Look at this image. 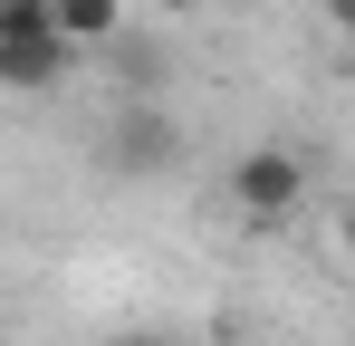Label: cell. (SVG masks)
<instances>
[{"mask_svg": "<svg viewBox=\"0 0 355 346\" xmlns=\"http://www.w3.org/2000/svg\"><path fill=\"white\" fill-rule=\"evenodd\" d=\"M221 192L240 202V222H288L297 192H307V164H297L288 145H250V154H231Z\"/></svg>", "mask_w": 355, "mask_h": 346, "instance_id": "obj_1", "label": "cell"}, {"mask_svg": "<svg viewBox=\"0 0 355 346\" xmlns=\"http://www.w3.org/2000/svg\"><path fill=\"white\" fill-rule=\"evenodd\" d=\"M106 154H116L125 173H144V183H164V173H182V125L154 97H135V106L106 125Z\"/></svg>", "mask_w": 355, "mask_h": 346, "instance_id": "obj_2", "label": "cell"}, {"mask_svg": "<svg viewBox=\"0 0 355 346\" xmlns=\"http://www.w3.org/2000/svg\"><path fill=\"white\" fill-rule=\"evenodd\" d=\"M67 77H77V49H67L58 29L49 39H0V87L10 97H58Z\"/></svg>", "mask_w": 355, "mask_h": 346, "instance_id": "obj_3", "label": "cell"}, {"mask_svg": "<svg viewBox=\"0 0 355 346\" xmlns=\"http://www.w3.org/2000/svg\"><path fill=\"white\" fill-rule=\"evenodd\" d=\"M125 19H135L125 0H49V29H58L77 58H87V49H116V39H125Z\"/></svg>", "mask_w": 355, "mask_h": 346, "instance_id": "obj_4", "label": "cell"}, {"mask_svg": "<svg viewBox=\"0 0 355 346\" xmlns=\"http://www.w3.org/2000/svg\"><path fill=\"white\" fill-rule=\"evenodd\" d=\"M0 39H49V0H0Z\"/></svg>", "mask_w": 355, "mask_h": 346, "instance_id": "obj_5", "label": "cell"}, {"mask_svg": "<svg viewBox=\"0 0 355 346\" xmlns=\"http://www.w3.org/2000/svg\"><path fill=\"white\" fill-rule=\"evenodd\" d=\"M327 19H336V39L355 49V0H327Z\"/></svg>", "mask_w": 355, "mask_h": 346, "instance_id": "obj_6", "label": "cell"}, {"mask_svg": "<svg viewBox=\"0 0 355 346\" xmlns=\"http://www.w3.org/2000/svg\"><path fill=\"white\" fill-rule=\"evenodd\" d=\"M144 10H164V19H192V10H202V0H144Z\"/></svg>", "mask_w": 355, "mask_h": 346, "instance_id": "obj_7", "label": "cell"}, {"mask_svg": "<svg viewBox=\"0 0 355 346\" xmlns=\"http://www.w3.org/2000/svg\"><path fill=\"white\" fill-rule=\"evenodd\" d=\"M116 346H173V337H154V327H135V337H116Z\"/></svg>", "mask_w": 355, "mask_h": 346, "instance_id": "obj_8", "label": "cell"}, {"mask_svg": "<svg viewBox=\"0 0 355 346\" xmlns=\"http://www.w3.org/2000/svg\"><path fill=\"white\" fill-rule=\"evenodd\" d=\"M336 240H346V260H355V202H346V222H336Z\"/></svg>", "mask_w": 355, "mask_h": 346, "instance_id": "obj_9", "label": "cell"}]
</instances>
